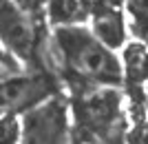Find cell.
<instances>
[{
	"instance_id": "obj_2",
	"label": "cell",
	"mask_w": 148,
	"mask_h": 144,
	"mask_svg": "<svg viewBox=\"0 0 148 144\" xmlns=\"http://www.w3.org/2000/svg\"><path fill=\"white\" fill-rule=\"evenodd\" d=\"M117 87L73 89L69 109L75 120V138L86 144H126L128 122Z\"/></svg>"
},
{
	"instance_id": "obj_8",
	"label": "cell",
	"mask_w": 148,
	"mask_h": 144,
	"mask_svg": "<svg viewBox=\"0 0 148 144\" xmlns=\"http://www.w3.org/2000/svg\"><path fill=\"white\" fill-rule=\"evenodd\" d=\"M102 0H47V18L53 27L86 25Z\"/></svg>"
},
{
	"instance_id": "obj_9",
	"label": "cell",
	"mask_w": 148,
	"mask_h": 144,
	"mask_svg": "<svg viewBox=\"0 0 148 144\" xmlns=\"http://www.w3.org/2000/svg\"><path fill=\"white\" fill-rule=\"evenodd\" d=\"M22 126L18 122L16 113L0 111V144H20Z\"/></svg>"
},
{
	"instance_id": "obj_3",
	"label": "cell",
	"mask_w": 148,
	"mask_h": 144,
	"mask_svg": "<svg viewBox=\"0 0 148 144\" xmlns=\"http://www.w3.org/2000/svg\"><path fill=\"white\" fill-rule=\"evenodd\" d=\"M0 42L25 67L47 69V36L40 16L25 11L13 0H0Z\"/></svg>"
},
{
	"instance_id": "obj_10",
	"label": "cell",
	"mask_w": 148,
	"mask_h": 144,
	"mask_svg": "<svg viewBox=\"0 0 148 144\" xmlns=\"http://www.w3.org/2000/svg\"><path fill=\"white\" fill-rule=\"evenodd\" d=\"M130 20H148V0H124Z\"/></svg>"
},
{
	"instance_id": "obj_11",
	"label": "cell",
	"mask_w": 148,
	"mask_h": 144,
	"mask_svg": "<svg viewBox=\"0 0 148 144\" xmlns=\"http://www.w3.org/2000/svg\"><path fill=\"white\" fill-rule=\"evenodd\" d=\"M18 71H20L18 60H16L9 51H2V49H0V78L11 75V73H18Z\"/></svg>"
},
{
	"instance_id": "obj_14",
	"label": "cell",
	"mask_w": 148,
	"mask_h": 144,
	"mask_svg": "<svg viewBox=\"0 0 148 144\" xmlns=\"http://www.w3.org/2000/svg\"><path fill=\"white\" fill-rule=\"evenodd\" d=\"M144 98H146V104H148V89H146V93H144Z\"/></svg>"
},
{
	"instance_id": "obj_4",
	"label": "cell",
	"mask_w": 148,
	"mask_h": 144,
	"mask_svg": "<svg viewBox=\"0 0 148 144\" xmlns=\"http://www.w3.org/2000/svg\"><path fill=\"white\" fill-rule=\"evenodd\" d=\"M53 95H60V80L56 71L29 69V73H11L0 78V111L27 113Z\"/></svg>"
},
{
	"instance_id": "obj_6",
	"label": "cell",
	"mask_w": 148,
	"mask_h": 144,
	"mask_svg": "<svg viewBox=\"0 0 148 144\" xmlns=\"http://www.w3.org/2000/svg\"><path fill=\"white\" fill-rule=\"evenodd\" d=\"M122 71L133 104H144V84H148V44L133 40L122 47Z\"/></svg>"
},
{
	"instance_id": "obj_12",
	"label": "cell",
	"mask_w": 148,
	"mask_h": 144,
	"mask_svg": "<svg viewBox=\"0 0 148 144\" xmlns=\"http://www.w3.org/2000/svg\"><path fill=\"white\" fill-rule=\"evenodd\" d=\"M13 2H18L25 11L33 13V16H40V11H42V7L47 5V0H13Z\"/></svg>"
},
{
	"instance_id": "obj_1",
	"label": "cell",
	"mask_w": 148,
	"mask_h": 144,
	"mask_svg": "<svg viewBox=\"0 0 148 144\" xmlns=\"http://www.w3.org/2000/svg\"><path fill=\"white\" fill-rule=\"evenodd\" d=\"M56 69L73 89L82 87H122V60L102 44L84 25L53 29Z\"/></svg>"
},
{
	"instance_id": "obj_7",
	"label": "cell",
	"mask_w": 148,
	"mask_h": 144,
	"mask_svg": "<svg viewBox=\"0 0 148 144\" xmlns=\"http://www.w3.org/2000/svg\"><path fill=\"white\" fill-rule=\"evenodd\" d=\"M91 31L111 51H119L126 44V36H128V22L122 7H111L102 2L91 16Z\"/></svg>"
},
{
	"instance_id": "obj_5",
	"label": "cell",
	"mask_w": 148,
	"mask_h": 144,
	"mask_svg": "<svg viewBox=\"0 0 148 144\" xmlns=\"http://www.w3.org/2000/svg\"><path fill=\"white\" fill-rule=\"evenodd\" d=\"M20 126V144H71L69 102L62 95H53L22 113Z\"/></svg>"
},
{
	"instance_id": "obj_13",
	"label": "cell",
	"mask_w": 148,
	"mask_h": 144,
	"mask_svg": "<svg viewBox=\"0 0 148 144\" xmlns=\"http://www.w3.org/2000/svg\"><path fill=\"white\" fill-rule=\"evenodd\" d=\"M104 5H111V7H122L124 5V0H102Z\"/></svg>"
}]
</instances>
